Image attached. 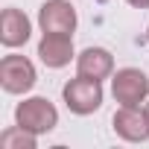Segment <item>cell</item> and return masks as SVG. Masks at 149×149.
<instances>
[{
	"mask_svg": "<svg viewBox=\"0 0 149 149\" xmlns=\"http://www.w3.org/2000/svg\"><path fill=\"white\" fill-rule=\"evenodd\" d=\"M15 123L32 134H47L58 126V111L47 97H24L15 105Z\"/></svg>",
	"mask_w": 149,
	"mask_h": 149,
	"instance_id": "cell-2",
	"label": "cell"
},
{
	"mask_svg": "<svg viewBox=\"0 0 149 149\" xmlns=\"http://www.w3.org/2000/svg\"><path fill=\"white\" fill-rule=\"evenodd\" d=\"M143 111H146V117H149V100H146V102H143Z\"/></svg>",
	"mask_w": 149,
	"mask_h": 149,
	"instance_id": "cell-12",
	"label": "cell"
},
{
	"mask_svg": "<svg viewBox=\"0 0 149 149\" xmlns=\"http://www.w3.org/2000/svg\"><path fill=\"white\" fill-rule=\"evenodd\" d=\"M32 38V24L29 18L15 9V6H6L3 15H0V44L15 50V47H24L26 41Z\"/></svg>",
	"mask_w": 149,
	"mask_h": 149,
	"instance_id": "cell-8",
	"label": "cell"
},
{
	"mask_svg": "<svg viewBox=\"0 0 149 149\" xmlns=\"http://www.w3.org/2000/svg\"><path fill=\"white\" fill-rule=\"evenodd\" d=\"M38 58H41V64L50 67V70L67 67L73 58H76L73 35H53V32H44L41 41H38Z\"/></svg>",
	"mask_w": 149,
	"mask_h": 149,
	"instance_id": "cell-7",
	"label": "cell"
},
{
	"mask_svg": "<svg viewBox=\"0 0 149 149\" xmlns=\"http://www.w3.org/2000/svg\"><path fill=\"white\" fill-rule=\"evenodd\" d=\"M61 100L67 105L70 114H76V117H88L94 111L102 108V82L100 79H88V76H79L76 73V79H67L64 88H61Z\"/></svg>",
	"mask_w": 149,
	"mask_h": 149,
	"instance_id": "cell-1",
	"label": "cell"
},
{
	"mask_svg": "<svg viewBox=\"0 0 149 149\" xmlns=\"http://www.w3.org/2000/svg\"><path fill=\"white\" fill-rule=\"evenodd\" d=\"M97 3H105V0H97Z\"/></svg>",
	"mask_w": 149,
	"mask_h": 149,
	"instance_id": "cell-14",
	"label": "cell"
},
{
	"mask_svg": "<svg viewBox=\"0 0 149 149\" xmlns=\"http://www.w3.org/2000/svg\"><path fill=\"white\" fill-rule=\"evenodd\" d=\"M35 143H38V134L21 129L18 123L0 134V149H35Z\"/></svg>",
	"mask_w": 149,
	"mask_h": 149,
	"instance_id": "cell-10",
	"label": "cell"
},
{
	"mask_svg": "<svg viewBox=\"0 0 149 149\" xmlns=\"http://www.w3.org/2000/svg\"><path fill=\"white\" fill-rule=\"evenodd\" d=\"M132 9H149V0H126Z\"/></svg>",
	"mask_w": 149,
	"mask_h": 149,
	"instance_id": "cell-11",
	"label": "cell"
},
{
	"mask_svg": "<svg viewBox=\"0 0 149 149\" xmlns=\"http://www.w3.org/2000/svg\"><path fill=\"white\" fill-rule=\"evenodd\" d=\"M76 6L70 0H44L38 9V26L41 32H53V35H73L76 32Z\"/></svg>",
	"mask_w": 149,
	"mask_h": 149,
	"instance_id": "cell-5",
	"label": "cell"
},
{
	"mask_svg": "<svg viewBox=\"0 0 149 149\" xmlns=\"http://www.w3.org/2000/svg\"><path fill=\"white\" fill-rule=\"evenodd\" d=\"M111 94L120 105H143L149 100V76L140 67H120L111 76Z\"/></svg>",
	"mask_w": 149,
	"mask_h": 149,
	"instance_id": "cell-4",
	"label": "cell"
},
{
	"mask_svg": "<svg viewBox=\"0 0 149 149\" xmlns=\"http://www.w3.org/2000/svg\"><path fill=\"white\" fill-rule=\"evenodd\" d=\"M76 73L88 79H111L114 76V56L105 47H85L76 56Z\"/></svg>",
	"mask_w": 149,
	"mask_h": 149,
	"instance_id": "cell-9",
	"label": "cell"
},
{
	"mask_svg": "<svg viewBox=\"0 0 149 149\" xmlns=\"http://www.w3.org/2000/svg\"><path fill=\"white\" fill-rule=\"evenodd\" d=\"M146 38H149V26H146Z\"/></svg>",
	"mask_w": 149,
	"mask_h": 149,
	"instance_id": "cell-13",
	"label": "cell"
},
{
	"mask_svg": "<svg viewBox=\"0 0 149 149\" xmlns=\"http://www.w3.org/2000/svg\"><path fill=\"white\" fill-rule=\"evenodd\" d=\"M38 82V73H35V64L26 58V56H3L0 58V88H3L6 94H29Z\"/></svg>",
	"mask_w": 149,
	"mask_h": 149,
	"instance_id": "cell-3",
	"label": "cell"
},
{
	"mask_svg": "<svg viewBox=\"0 0 149 149\" xmlns=\"http://www.w3.org/2000/svg\"><path fill=\"white\" fill-rule=\"evenodd\" d=\"M114 134L126 143H143L149 140V117L143 105H120L111 117Z\"/></svg>",
	"mask_w": 149,
	"mask_h": 149,
	"instance_id": "cell-6",
	"label": "cell"
}]
</instances>
